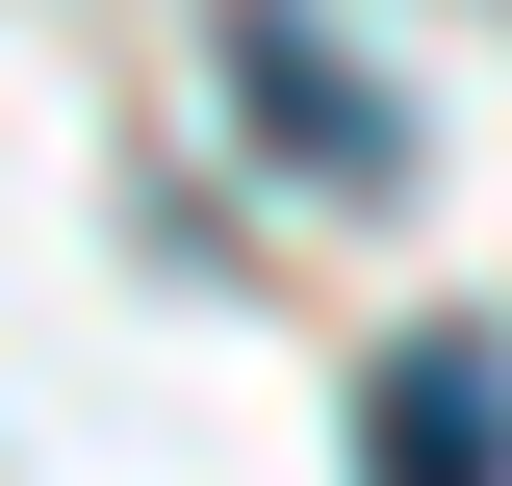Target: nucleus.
<instances>
[{
    "mask_svg": "<svg viewBox=\"0 0 512 486\" xmlns=\"http://www.w3.org/2000/svg\"><path fill=\"white\" fill-rule=\"evenodd\" d=\"M231 103H256V154H282V180H333V205H410V103L333 52L308 0H231Z\"/></svg>",
    "mask_w": 512,
    "mask_h": 486,
    "instance_id": "f257e3e1",
    "label": "nucleus"
},
{
    "mask_svg": "<svg viewBox=\"0 0 512 486\" xmlns=\"http://www.w3.org/2000/svg\"><path fill=\"white\" fill-rule=\"evenodd\" d=\"M359 486H512V359L487 333H410L359 384Z\"/></svg>",
    "mask_w": 512,
    "mask_h": 486,
    "instance_id": "f03ea898",
    "label": "nucleus"
}]
</instances>
